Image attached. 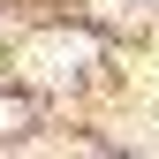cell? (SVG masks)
Here are the masks:
<instances>
[{
  "label": "cell",
  "mask_w": 159,
  "mask_h": 159,
  "mask_svg": "<svg viewBox=\"0 0 159 159\" xmlns=\"http://www.w3.org/2000/svg\"><path fill=\"white\" fill-rule=\"evenodd\" d=\"M84 61H91V46H84V38H38V46L23 53V68L38 76V84H53V76H76Z\"/></svg>",
  "instance_id": "cell-1"
}]
</instances>
